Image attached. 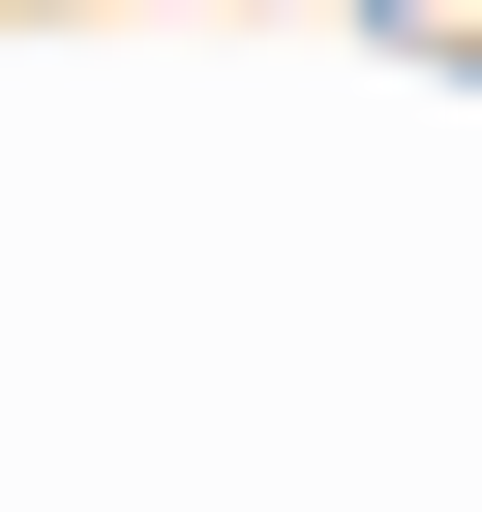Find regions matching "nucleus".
<instances>
[{
    "mask_svg": "<svg viewBox=\"0 0 482 512\" xmlns=\"http://www.w3.org/2000/svg\"><path fill=\"white\" fill-rule=\"evenodd\" d=\"M392 31H422V61H482V0H392Z\"/></svg>",
    "mask_w": 482,
    "mask_h": 512,
    "instance_id": "obj_1",
    "label": "nucleus"
}]
</instances>
